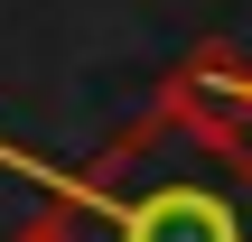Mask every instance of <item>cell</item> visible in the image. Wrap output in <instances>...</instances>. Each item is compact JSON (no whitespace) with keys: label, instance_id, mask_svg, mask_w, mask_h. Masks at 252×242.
Wrapping results in <instances>:
<instances>
[{"label":"cell","instance_id":"7a4b0ae2","mask_svg":"<svg viewBox=\"0 0 252 242\" xmlns=\"http://www.w3.org/2000/svg\"><path fill=\"white\" fill-rule=\"evenodd\" d=\"M206 112H252V65L243 56H224V47H206V56H187V75H178Z\"/></svg>","mask_w":252,"mask_h":242},{"label":"cell","instance_id":"3957f363","mask_svg":"<svg viewBox=\"0 0 252 242\" xmlns=\"http://www.w3.org/2000/svg\"><path fill=\"white\" fill-rule=\"evenodd\" d=\"M9 242H84V233H75V215L56 205V215H28V224H19Z\"/></svg>","mask_w":252,"mask_h":242},{"label":"cell","instance_id":"6da1fadb","mask_svg":"<svg viewBox=\"0 0 252 242\" xmlns=\"http://www.w3.org/2000/svg\"><path fill=\"white\" fill-rule=\"evenodd\" d=\"M0 168L47 187L84 242H252V149L168 75V93L84 168L0 140Z\"/></svg>","mask_w":252,"mask_h":242}]
</instances>
